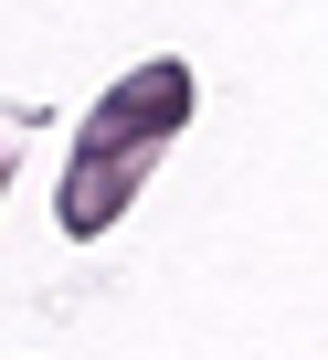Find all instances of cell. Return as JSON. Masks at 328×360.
I'll return each instance as SVG.
<instances>
[{
    "label": "cell",
    "mask_w": 328,
    "mask_h": 360,
    "mask_svg": "<svg viewBox=\"0 0 328 360\" xmlns=\"http://www.w3.org/2000/svg\"><path fill=\"white\" fill-rule=\"evenodd\" d=\"M181 127H191V64H181V53L127 64V75L85 106V127H74V148H64L53 223H64L74 244L117 233V223H127V202L148 191V169L170 159V138H181Z\"/></svg>",
    "instance_id": "6da1fadb"
},
{
    "label": "cell",
    "mask_w": 328,
    "mask_h": 360,
    "mask_svg": "<svg viewBox=\"0 0 328 360\" xmlns=\"http://www.w3.org/2000/svg\"><path fill=\"white\" fill-rule=\"evenodd\" d=\"M32 127H43V106H0V191H11V159H22Z\"/></svg>",
    "instance_id": "7a4b0ae2"
}]
</instances>
